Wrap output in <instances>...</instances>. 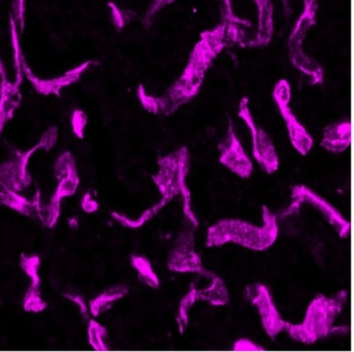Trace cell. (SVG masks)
I'll list each match as a JSON object with an SVG mask.
<instances>
[{"label": "cell", "instance_id": "20", "mask_svg": "<svg viewBox=\"0 0 354 352\" xmlns=\"http://www.w3.org/2000/svg\"><path fill=\"white\" fill-rule=\"evenodd\" d=\"M169 202H171V201H169V198H163L162 196V200H161L158 204H156L155 206L151 207L148 210L145 211V212L140 215V219H136V221H134V219H128L125 215L120 214V213L118 212L111 213V216H113V219H115V221H117L118 223L124 225V227L129 228V229H138V228L142 227L147 221L152 219L153 217H154L155 215H156L157 213H158L159 211H160L161 209H162L163 207Z\"/></svg>", "mask_w": 354, "mask_h": 352}, {"label": "cell", "instance_id": "4", "mask_svg": "<svg viewBox=\"0 0 354 352\" xmlns=\"http://www.w3.org/2000/svg\"><path fill=\"white\" fill-rule=\"evenodd\" d=\"M189 171V154L186 147L158 159V173L152 176L153 181L158 187L163 198L173 200L181 196L183 213L194 228L198 221L192 208V194L188 188L187 176Z\"/></svg>", "mask_w": 354, "mask_h": 352}, {"label": "cell", "instance_id": "33", "mask_svg": "<svg viewBox=\"0 0 354 352\" xmlns=\"http://www.w3.org/2000/svg\"><path fill=\"white\" fill-rule=\"evenodd\" d=\"M233 349L235 351H263L264 347L254 343L250 339H239L234 343Z\"/></svg>", "mask_w": 354, "mask_h": 352}, {"label": "cell", "instance_id": "28", "mask_svg": "<svg viewBox=\"0 0 354 352\" xmlns=\"http://www.w3.org/2000/svg\"><path fill=\"white\" fill-rule=\"evenodd\" d=\"M76 167L75 158L70 152H65L59 157L55 165V176L57 180L65 177L72 167Z\"/></svg>", "mask_w": 354, "mask_h": 352}, {"label": "cell", "instance_id": "14", "mask_svg": "<svg viewBox=\"0 0 354 352\" xmlns=\"http://www.w3.org/2000/svg\"><path fill=\"white\" fill-rule=\"evenodd\" d=\"M321 147L333 153L348 151L351 147V124L344 121L331 124L323 130Z\"/></svg>", "mask_w": 354, "mask_h": 352}, {"label": "cell", "instance_id": "5", "mask_svg": "<svg viewBox=\"0 0 354 352\" xmlns=\"http://www.w3.org/2000/svg\"><path fill=\"white\" fill-rule=\"evenodd\" d=\"M302 204H310L322 213L326 221L335 228L339 237L349 239L351 225L349 219H345L337 208L329 204L325 198L313 192L306 185H296L292 188L291 205L285 215L297 213Z\"/></svg>", "mask_w": 354, "mask_h": 352}, {"label": "cell", "instance_id": "23", "mask_svg": "<svg viewBox=\"0 0 354 352\" xmlns=\"http://www.w3.org/2000/svg\"><path fill=\"white\" fill-rule=\"evenodd\" d=\"M198 302V290H196L194 284L190 285V290L183 298L179 304V313H178V323H179V331L184 333L188 325V316H189V311L192 310V306Z\"/></svg>", "mask_w": 354, "mask_h": 352}, {"label": "cell", "instance_id": "22", "mask_svg": "<svg viewBox=\"0 0 354 352\" xmlns=\"http://www.w3.org/2000/svg\"><path fill=\"white\" fill-rule=\"evenodd\" d=\"M10 26H11V40L14 51V62H15V82L21 84L22 80H24L22 61L26 57H24V53H22L21 45H20L19 32H18V26L16 24L15 20H14L13 16H11V19H10Z\"/></svg>", "mask_w": 354, "mask_h": 352}, {"label": "cell", "instance_id": "27", "mask_svg": "<svg viewBox=\"0 0 354 352\" xmlns=\"http://www.w3.org/2000/svg\"><path fill=\"white\" fill-rule=\"evenodd\" d=\"M107 7L111 10V21H113V26L118 30H123L133 18V13L123 11L113 1L107 3Z\"/></svg>", "mask_w": 354, "mask_h": 352}, {"label": "cell", "instance_id": "30", "mask_svg": "<svg viewBox=\"0 0 354 352\" xmlns=\"http://www.w3.org/2000/svg\"><path fill=\"white\" fill-rule=\"evenodd\" d=\"M138 96L140 103H142V107H144L146 111L152 113H159V98H155V97L147 94L144 86H138Z\"/></svg>", "mask_w": 354, "mask_h": 352}, {"label": "cell", "instance_id": "29", "mask_svg": "<svg viewBox=\"0 0 354 352\" xmlns=\"http://www.w3.org/2000/svg\"><path fill=\"white\" fill-rule=\"evenodd\" d=\"M86 124H88V117H86V113L82 109H75L72 113L71 125L73 133L80 140L84 138Z\"/></svg>", "mask_w": 354, "mask_h": 352}, {"label": "cell", "instance_id": "37", "mask_svg": "<svg viewBox=\"0 0 354 352\" xmlns=\"http://www.w3.org/2000/svg\"><path fill=\"white\" fill-rule=\"evenodd\" d=\"M7 77L5 67H3V62L0 59V78Z\"/></svg>", "mask_w": 354, "mask_h": 352}, {"label": "cell", "instance_id": "21", "mask_svg": "<svg viewBox=\"0 0 354 352\" xmlns=\"http://www.w3.org/2000/svg\"><path fill=\"white\" fill-rule=\"evenodd\" d=\"M59 181V185H57V189H55V192L51 198V201L55 203H62L64 198L73 196L77 190L80 179L76 167H72L69 173Z\"/></svg>", "mask_w": 354, "mask_h": 352}, {"label": "cell", "instance_id": "35", "mask_svg": "<svg viewBox=\"0 0 354 352\" xmlns=\"http://www.w3.org/2000/svg\"><path fill=\"white\" fill-rule=\"evenodd\" d=\"M82 209L86 213L92 214L97 212L99 209V204L94 198H93L92 192H88L84 194L82 200Z\"/></svg>", "mask_w": 354, "mask_h": 352}, {"label": "cell", "instance_id": "2", "mask_svg": "<svg viewBox=\"0 0 354 352\" xmlns=\"http://www.w3.org/2000/svg\"><path fill=\"white\" fill-rule=\"evenodd\" d=\"M262 227L236 219H223L211 225L207 231L206 246L218 248L233 242L257 252L270 248L279 237V223L266 206L262 207Z\"/></svg>", "mask_w": 354, "mask_h": 352}, {"label": "cell", "instance_id": "9", "mask_svg": "<svg viewBox=\"0 0 354 352\" xmlns=\"http://www.w3.org/2000/svg\"><path fill=\"white\" fill-rule=\"evenodd\" d=\"M167 268L174 272L198 273L210 277L213 273L208 272L203 266L202 259L194 250V234L184 231L176 242L167 259Z\"/></svg>", "mask_w": 354, "mask_h": 352}, {"label": "cell", "instance_id": "36", "mask_svg": "<svg viewBox=\"0 0 354 352\" xmlns=\"http://www.w3.org/2000/svg\"><path fill=\"white\" fill-rule=\"evenodd\" d=\"M69 223L70 228L73 230H76L78 228V219L77 217H71V219H69Z\"/></svg>", "mask_w": 354, "mask_h": 352}, {"label": "cell", "instance_id": "26", "mask_svg": "<svg viewBox=\"0 0 354 352\" xmlns=\"http://www.w3.org/2000/svg\"><path fill=\"white\" fill-rule=\"evenodd\" d=\"M47 302L42 298L40 288H35L30 286L24 297V308L26 312L41 313L46 310Z\"/></svg>", "mask_w": 354, "mask_h": 352}, {"label": "cell", "instance_id": "13", "mask_svg": "<svg viewBox=\"0 0 354 352\" xmlns=\"http://www.w3.org/2000/svg\"><path fill=\"white\" fill-rule=\"evenodd\" d=\"M21 84L0 78V134L21 104Z\"/></svg>", "mask_w": 354, "mask_h": 352}, {"label": "cell", "instance_id": "12", "mask_svg": "<svg viewBox=\"0 0 354 352\" xmlns=\"http://www.w3.org/2000/svg\"><path fill=\"white\" fill-rule=\"evenodd\" d=\"M219 163L229 169L232 173L242 179H248L254 172L252 160L246 154L241 142L234 132L233 125L230 121L227 140L221 145Z\"/></svg>", "mask_w": 354, "mask_h": 352}, {"label": "cell", "instance_id": "1", "mask_svg": "<svg viewBox=\"0 0 354 352\" xmlns=\"http://www.w3.org/2000/svg\"><path fill=\"white\" fill-rule=\"evenodd\" d=\"M225 26L221 24L214 30L203 33L200 42L190 55L189 63L180 80L169 91L165 98L159 99V111L173 113L180 105L198 94L204 80V73L216 55L225 47Z\"/></svg>", "mask_w": 354, "mask_h": 352}, {"label": "cell", "instance_id": "11", "mask_svg": "<svg viewBox=\"0 0 354 352\" xmlns=\"http://www.w3.org/2000/svg\"><path fill=\"white\" fill-rule=\"evenodd\" d=\"M92 65H95L94 61L84 62L78 67L73 68L63 75L53 78V80H41L38 76L35 75L26 59L22 61V70H24V75L26 76L28 82L32 84V88L37 91L38 94L43 95V96L55 95V96L59 97L61 96L63 89L80 82L82 74L86 73Z\"/></svg>", "mask_w": 354, "mask_h": 352}, {"label": "cell", "instance_id": "31", "mask_svg": "<svg viewBox=\"0 0 354 352\" xmlns=\"http://www.w3.org/2000/svg\"><path fill=\"white\" fill-rule=\"evenodd\" d=\"M59 140V129L57 127L48 128L38 142L40 150L49 151L57 145Z\"/></svg>", "mask_w": 354, "mask_h": 352}, {"label": "cell", "instance_id": "8", "mask_svg": "<svg viewBox=\"0 0 354 352\" xmlns=\"http://www.w3.org/2000/svg\"><path fill=\"white\" fill-rule=\"evenodd\" d=\"M246 298L258 310L266 335L275 339L283 331L286 321L277 310L269 288L262 283L252 284L246 289Z\"/></svg>", "mask_w": 354, "mask_h": 352}, {"label": "cell", "instance_id": "15", "mask_svg": "<svg viewBox=\"0 0 354 352\" xmlns=\"http://www.w3.org/2000/svg\"><path fill=\"white\" fill-rule=\"evenodd\" d=\"M0 203L26 216L36 215V205L15 190L0 187Z\"/></svg>", "mask_w": 354, "mask_h": 352}, {"label": "cell", "instance_id": "32", "mask_svg": "<svg viewBox=\"0 0 354 352\" xmlns=\"http://www.w3.org/2000/svg\"><path fill=\"white\" fill-rule=\"evenodd\" d=\"M26 0H14L13 5V18L16 24L19 28L20 32H22L26 24Z\"/></svg>", "mask_w": 354, "mask_h": 352}, {"label": "cell", "instance_id": "6", "mask_svg": "<svg viewBox=\"0 0 354 352\" xmlns=\"http://www.w3.org/2000/svg\"><path fill=\"white\" fill-rule=\"evenodd\" d=\"M290 97H291V90H290L289 82L286 80H279L273 90V99L277 102L281 117L287 126L292 146L299 154L306 156L314 146V140L306 131L304 126L300 124L297 118L292 113L289 106Z\"/></svg>", "mask_w": 354, "mask_h": 352}, {"label": "cell", "instance_id": "7", "mask_svg": "<svg viewBox=\"0 0 354 352\" xmlns=\"http://www.w3.org/2000/svg\"><path fill=\"white\" fill-rule=\"evenodd\" d=\"M239 117L250 128L252 138V155L257 163L268 175H272L279 167V158L270 136L256 125L248 105V99L243 98L239 105Z\"/></svg>", "mask_w": 354, "mask_h": 352}, {"label": "cell", "instance_id": "3", "mask_svg": "<svg viewBox=\"0 0 354 352\" xmlns=\"http://www.w3.org/2000/svg\"><path fill=\"white\" fill-rule=\"evenodd\" d=\"M349 302V294L343 290L335 297L328 298L318 295L308 304L306 317L299 324L286 322L283 331L298 343H316L319 340L330 335L335 319L343 310V306Z\"/></svg>", "mask_w": 354, "mask_h": 352}, {"label": "cell", "instance_id": "18", "mask_svg": "<svg viewBox=\"0 0 354 352\" xmlns=\"http://www.w3.org/2000/svg\"><path fill=\"white\" fill-rule=\"evenodd\" d=\"M32 202L36 205V215L47 228H55L61 216V203L50 201L49 204L42 205L40 190L35 194Z\"/></svg>", "mask_w": 354, "mask_h": 352}, {"label": "cell", "instance_id": "19", "mask_svg": "<svg viewBox=\"0 0 354 352\" xmlns=\"http://www.w3.org/2000/svg\"><path fill=\"white\" fill-rule=\"evenodd\" d=\"M131 264L133 268L138 271V279L142 283L146 284L149 287L154 288V289L159 288L160 281H159L158 275L155 272L148 258L144 256H138V254H132Z\"/></svg>", "mask_w": 354, "mask_h": 352}, {"label": "cell", "instance_id": "16", "mask_svg": "<svg viewBox=\"0 0 354 352\" xmlns=\"http://www.w3.org/2000/svg\"><path fill=\"white\" fill-rule=\"evenodd\" d=\"M127 294L128 289L125 286H115V287L109 288L102 292L100 295L91 300L90 306H88L90 312L92 313L93 316L98 317L99 315L109 310L113 302L122 299Z\"/></svg>", "mask_w": 354, "mask_h": 352}, {"label": "cell", "instance_id": "34", "mask_svg": "<svg viewBox=\"0 0 354 352\" xmlns=\"http://www.w3.org/2000/svg\"><path fill=\"white\" fill-rule=\"evenodd\" d=\"M63 296L64 297L67 298V299L71 300L74 304H77L82 316L86 317V318L88 316V306H86L84 296L80 295V293L74 291L65 292V293H63Z\"/></svg>", "mask_w": 354, "mask_h": 352}, {"label": "cell", "instance_id": "24", "mask_svg": "<svg viewBox=\"0 0 354 352\" xmlns=\"http://www.w3.org/2000/svg\"><path fill=\"white\" fill-rule=\"evenodd\" d=\"M107 335H109L107 329L98 321L93 319L90 320L88 326V337L92 349L96 351H107L109 349V346L105 343Z\"/></svg>", "mask_w": 354, "mask_h": 352}, {"label": "cell", "instance_id": "25", "mask_svg": "<svg viewBox=\"0 0 354 352\" xmlns=\"http://www.w3.org/2000/svg\"><path fill=\"white\" fill-rule=\"evenodd\" d=\"M40 265V258L37 254H32V256L22 254L21 259H20V267L26 272V275L30 277V281H32V285H30L32 287H41V277L39 275Z\"/></svg>", "mask_w": 354, "mask_h": 352}, {"label": "cell", "instance_id": "10", "mask_svg": "<svg viewBox=\"0 0 354 352\" xmlns=\"http://www.w3.org/2000/svg\"><path fill=\"white\" fill-rule=\"evenodd\" d=\"M40 147L37 144L30 150H14L9 160L0 165V187H7L15 192H21L32 183V176L28 171L30 157Z\"/></svg>", "mask_w": 354, "mask_h": 352}, {"label": "cell", "instance_id": "17", "mask_svg": "<svg viewBox=\"0 0 354 352\" xmlns=\"http://www.w3.org/2000/svg\"><path fill=\"white\" fill-rule=\"evenodd\" d=\"M211 285L207 289L198 291V300H204L215 306H223L229 302V292L221 277L212 275Z\"/></svg>", "mask_w": 354, "mask_h": 352}]
</instances>
